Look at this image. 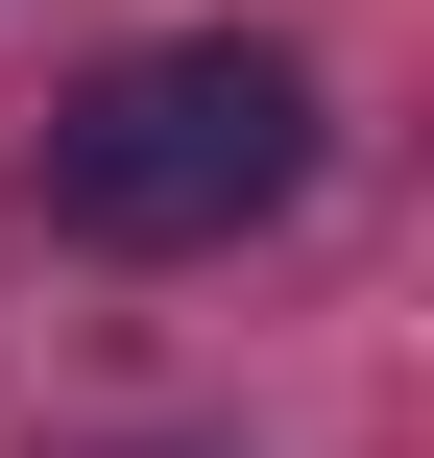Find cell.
<instances>
[{"mask_svg": "<svg viewBox=\"0 0 434 458\" xmlns=\"http://www.w3.org/2000/svg\"><path fill=\"white\" fill-rule=\"evenodd\" d=\"M314 193V72L193 24V48H121L72 121H48V217L121 242V266H193V242H266Z\"/></svg>", "mask_w": 434, "mask_h": 458, "instance_id": "obj_1", "label": "cell"}]
</instances>
